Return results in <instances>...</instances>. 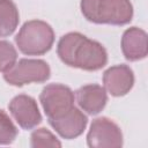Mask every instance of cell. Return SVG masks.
Segmentation results:
<instances>
[{"instance_id":"obj_14","label":"cell","mask_w":148,"mask_h":148,"mask_svg":"<svg viewBox=\"0 0 148 148\" xmlns=\"http://www.w3.org/2000/svg\"><path fill=\"white\" fill-rule=\"evenodd\" d=\"M17 128L8 117V114L0 110V145H9L17 136Z\"/></svg>"},{"instance_id":"obj_7","label":"cell","mask_w":148,"mask_h":148,"mask_svg":"<svg viewBox=\"0 0 148 148\" xmlns=\"http://www.w3.org/2000/svg\"><path fill=\"white\" fill-rule=\"evenodd\" d=\"M8 108L13 118L24 130H32L42 121L38 105L31 96L23 94L15 96L10 101Z\"/></svg>"},{"instance_id":"obj_13","label":"cell","mask_w":148,"mask_h":148,"mask_svg":"<svg viewBox=\"0 0 148 148\" xmlns=\"http://www.w3.org/2000/svg\"><path fill=\"white\" fill-rule=\"evenodd\" d=\"M30 146L34 148L39 147H60V141L51 133L49 130L42 127L31 133L30 136Z\"/></svg>"},{"instance_id":"obj_5","label":"cell","mask_w":148,"mask_h":148,"mask_svg":"<svg viewBox=\"0 0 148 148\" xmlns=\"http://www.w3.org/2000/svg\"><path fill=\"white\" fill-rule=\"evenodd\" d=\"M39 101L47 119H57L74 108V92L67 86L51 83L43 88Z\"/></svg>"},{"instance_id":"obj_6","label":"cell","mask_w":148,"mask_h":148,"mask_svg":"<svg viewBox=\"0 0 148 148\" xmlns=\"http://www.w3.org/2000/svg\"><path fill=\"white\" fill-rule=\"evenodd\" d=\"M87 143L91 148H118L123 146V133L111 119L96 118L90 125Z\"/></svg>"},{"instance_id":"obj_8","label":"cell","mask_w":148,"mask_h":148,"mask_svg":"<svg viewBox=\"0 0 148 148\" xmlns=\"http://www.w3.org/2000/svg\"><path fill=\"white\" fill-rule=\"evenodd\" d=\"M104 89L112 96L126 95L134 84L133 71L127 65H117L108 68L103 74Z\"/></svg>"},{"instance_id":"obj_3","label":"cell","mask_w":148,"mask_h":148,"mask_svg":"<svg viewBox=\"0 0 148 148\" xmlns=\"http://www.w3.org/2000/svg\"><path fill=\"white\" fill-rule=\"evenodd\" d=\"M18 50L27 56H42L51 50L54 32L50 24L40 20L25 22L15 37Z\"/></svg>"},{"instance_id":"obj_9","label":"cell","mask_w":148,"mask_h":148,"mask_svg":"<svg viewBox=\"0 0 148 148\" xmlns=\"http://www.w3.org/2000/svg\"><path fill=\"white\" fill-rule=\"evenodd\" d=\"M50 125L56 130V132L64 139H75L81 135L87 126L88 119L77 108H73L64 116L49 120Z\"/></svg>"},{"instance_id":"obj_4","label":"cell","mask_w":148,"mask_h":148,"mask_svg":"<svg viewBox=\"0 0 148 148\" xmlns=\"http://www.w3.org/2000/svg\"><path fill=\"white\" fill-rule=\"evenodd\" d=\"M51 71L46 61L40 59H21L3 72L7 83L22 87L29 83H42L50 77Z\"/></svg>"},{"instance_id":"obj_10","label":"cell","mask_w":148,"mask_h":148,"mask_svg":"<svg viewBox=\"0 0 148 148\" xmlns=\"http://www.w3.org/2000/svg\"><path fill=\"white\" fill-rule=\"evenodd\" d=\"M75 95L80 108L89 114L99 113L108 102L106 90L99 84H86L77 89Z\"/></svg>"},{"instance_id":"obj_12","label":"cell","mask_w":148,"mask_h":148,"mask_svg":"<svg viewBox=\"0 0 148 148\" xmlns=\"http://www.w3.org/2000/svg\"><path fill=\"white\" fill-rule=\"evenodd\" d=\"M20 21L18 10L12 0H0V37L12 35Z\"/></svg>"},{"instance_id":"obj_1","label":"cell","mask_w":148,"mask_h":148,"mask_svg":"<svg viewBox=\"0 0 148 148\" xmlns=\"http://www.w3.org/2000/svg\"><path fill=\"white\" fill-rule=\"evenodd\" d=\"M57 52L64 64L84 71H98L108 62L104 46L80 32H68L62 36Z\"/></svg>"},{"instance_id":"obj_15","label":"cell","mask_w":148,"mask_h":148,"mask_svg":"<svg viewBox=\"0 0 148 148\" xmlns=\"http://www.w3.org/2000/svg\"><path fill=\"white\" fill-rule=\"evenodd\" d=\"M17 59L15 47L7 40H0V72L9 69Z\"/></svg>"},{"instance_id":"obj_2","label":"cell","mask_w":148,"mask_h":148,"mask_svg":"<svg viewBox=\"0 0 148 148\" xmlns=\"http://www.w3.org/2000/svg\"><path fill=\"white\" fill-rule=\"evenodd\" d=\"M83 16L97 24L124 25L133 17L130 0H81Z\"/></svg>"},{"instance_id":"obj_11","label":"cell","mask_w":148,"mask_h":148,"mask_svg":"<svg viewBox=\"0 0 148 148\" xmlns=\"http://www.w3.org/2000/svg\"><path fill=\"white\" fill-rule=\"evenodd\" d=\"M121 51L130 61H136L147 56V34L145 30L132 27L123 34Z\"/></svg>"}]
</instances>
